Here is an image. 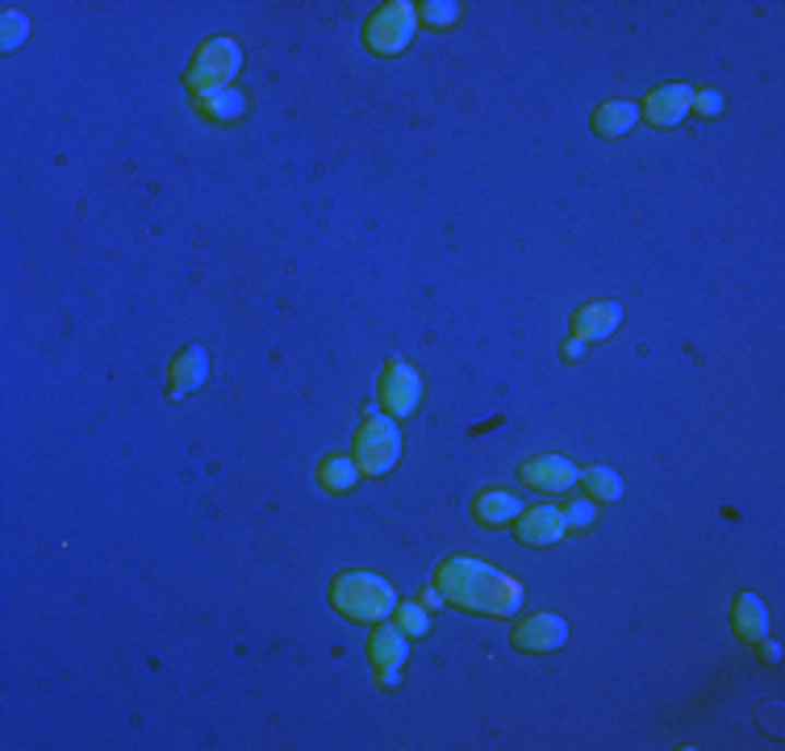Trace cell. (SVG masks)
Listing matches in <instances>:
<instances>
[{"mask_svg": "<svg viewBox=\"0 0 785 751\" xmlns=\"http://www.w3.org/2000/svg\"><path fill=\"white\" fill-rule=\"evenodd\" d=\"M435 585L443 593V601H452L468 613H485V618H506L523 606V585L510 572L468 560V556H452V560L439 563Z\"/></svg>", "mask_w": 785, "mask_h": 751, "instance_id": "6da1fadb", "label": "cell"}, {"mask_svg": "<svg viewBox=\"0 0 785 751\" xmlns=\"http://www.w3.org/2000/svg\"><path fill=\"white\" fill-rule=\"evenodd\" d=\"M331 606L352 622H384L397 610V593L377 572H338L331 581Z\"/></svg>", "mask_w": 785, "mask_h": 751, "instance_id": "7a4b0ae2", "label": "cell"}, {"mask_svg": "<svg viewBox=\"0 0 785 751\" xmlns=\"http://www.w3.org/2000/svg\"><path fill=\"white\" fill-rule=\"evenodd\" d=\"M402 460V430L384 409H368L356 430V464L364 476H384Z\"/></svg>", "mask_w": 785, "mask_h": 751, "instance_id": "3957f363", "label": "cell"}, {"mask_svg": "<svg viewBox=\"0 0 785 751\" xmlns=\"http://www.w3.org/2000/svg\"><path fill=\"white\" fill-rule=\"evenodd\" d=\"M238 68H242V50H238L235 38H205L192 55L189 75H185L192 100L205 93H217V88H230Z\"/></svg>", "mask_w": 785, "mask_h": 751, "instance_id": "277c9868", "label": "cell"}, {"mask_svg": "<svg viewBox=\"0 0 785 751\" xmlns=\"http://www.w3.org/2000/svg\"><path fill=\"white\" fill-rule=\"evenodd\" d=\"M414 25H418V9L414 4H405V0L381 4L368 17V25H364V47L372 50V55H381V59H393V55H402L409 47Z\"/></svg>", "mask_w": 785, "mask_h": 751, "instance_id": "5b68a950", "label": "cell"}, {"mask_svg": "<svg viewBox=\"0 0 785 751\" xmlns=\"http://www.w3.org/2000/svg\"><path fill=\"white\" fill-rule=\"evenodd\" d=\"M409 634L402 627H393L389 618L377 622V631H372V643H368V659H372V672H377V681L384 689H393V684L402 681V668L405 659H409V643H405Z\"/></svg>", "mask_w": 785, "mask_h": 751, "instance_id": "8992f818", "label": "cell"}, {"mask_svg": "<svg viewBox=\"0 0 785 751\" xmlns=\"http://www.w3.org/2000/svg\"><path fill=\"white\" fill-rule=\"evenodd\" d=\"M381 401L389 418H409L423 401V376L414 372L405 359H389L381 376Z\"/></svg>", "mask_w": 785, "mask_h": 751, "instance_id": "52a82bcc", "label": "cell"}, {"mask_svg": "<svg viewBox=\"0 0 785 751\" xmlns=\"http://www.w3.org/2000/svg\"><path fill=\"white\" fill-rule=\"evenodd\" d=\"M510 643H514L519 652H556V647L569 643V622L556 618V613H531V618H523V622L514 627Z\"/></svg>", "mask_w": 785, "mask_h": 751, "instance_id": "ba28073f", "label": "cell"}, {"mask_svg": "<svg viewBox=\"0 0 785 751\" xmlns=\"http://www.w3.org/2000/svg\"><path fill=\"white\" fill-rule=\"evenodd\" d=\"M519 476H523L531 489H539V493H569L572 485L581 480L576 464H572V460H564V455H539V460L523 464V468H519Z\"/></svg>", "mask_w": 785, "mask_h": 751, "instance_id": "9c48e42d", "label": "cell"}, {"mask_svg": "<svg viewBox=\"0 0 785 751\" xmlns=\"http://www.w3.org/2000/svg\"><path fill=\"white\" fill-rule=\"evenodd\" d=\"M690 109H693L690 84H661L640 105V118H647L652 126H677V121H686Z\"/></svg>", "mask_w": 785, "mask_h": 751, "instance_id": "30bf717a", "label": "cell"}, {"mask_svg": "<svg viewBox=\"0 0 785 751\" xmlns=\"http://www.w3.org/2000/svg\"><path fill=\"white\" fill-rule=\"evenodd\" d=\"M564 531H569V522H564L560 505H526L519 514V539L531 547H551L564 539Z\"/></svg>", "mask_w": 785, "mask_h": 751, "instance_id": "8fae6325", "label": "cell"}, {"mask_svg": "<svg viewBox=\"0 0 785 751\" xmlns=\"http://www.w3.org/2000/svg\"><path fill=\"white\" fill-rule=\"evenodd\" d=\"M622 309L615 301H590V306H581L572 313V334L581 338V343H602L606 334H615L619 326Z\"/></svg>", "mask_w": 785, "mask_h": 751, "instance_id": "7c38bea8", "label": "cell"}, {"mask_svg": "<svg viewBox=\"0 0 785 751\" xmlns=\"http://www.w3.org/2000/svg\"><path fill=\"white\" fill-rule=\"evenodd\" d=\"M210 376V355L205 347H185L171 363V397H189L192 389H201Z\"/></svg>", "mask_w": 785, "mask_h": 751, "instance_id": "4fadbf2b", "label": "cell"}, {"mask_svg": "<svg viewBox=\"0 0 785 751\" xmlns=\"http://www.w3.org/2000/svg\"><path fill=\"white\" fill-rule=\"evenodd\" d=\"M526 505L519 501L514 493H506V489H485V493L473 501V514L480 526H506V522H519Z\"/></svg>", "mask_w": 785, "mask_h": 751, "instance_id": "5bb4252c", "label": "cell"}, {"mask_svg": "<svg viewBox=\"0 0 785 751\" xmlns=\"http://www.w3.org/2000/svg\"><path fill=\"white\" fill-rule=\"evenodd\" d=\"M732 627H736V634L744 639V643H761V639H769V610H764L761 597H752V593L736 597Z\"/></svg>", "mask_w": 785, "mask_h": 751, "instance_id": "9a60e30c", "label": "cell"}, {"mask_svg": "<svg viewBox=\"0 0 785 751\" xmlns=\"http://www.w3.org/2000/svg\"><path fill=\"white\" fill-rule=\"evenodd\" d=\"M635 121H640V105H631V100H606V105L594 109L590 126H594V134H602V139H622Z\"/></svg>", "mask_w": 785, "mask_h": 751, "instance_id": "2e32d148", "label": "cell"}, {"mask_svg": "<svg viewBox=\"0 0 785 751\" xmlns=\"http://www.w3.org/2000/svg\"><path fill=\"white\" fill-rule=\"evenodd\" d=\"M359 476H364V472H359V464L352 455H331V460H322V468H318V485H322L326 493H352Z\"/></svg>", "mask_w": 785, "mask_h": 751, "instance_id": "e0dca14e", "label": "cell"}, {"mask_svg": "<svg viewBox=\"0 0 785 751\" xmlns=\"http://www.w3.org/2000/svg\"><path fill=\"white\" fill-rule=\"evenodd\" d=\"M197 109L210 121H238L247 114V96L238 93V88H217V93L197 96Z\"/></svg>", "mask_w": 785, "mask_h": 751, "instance_id": "ac0fdd59", "label": "cell"}, {"mask_svg": "<svg viewBox=\"0 0 785 751\" xmlns=\"http://www.w3.org/2000/svg\"><path fill=\"white\" fill-rule=\"evenodd\" d=\"M581 485L590 489V497H594V501H619V497H622V480L610 468L581 472Z\"/></svg>", "mask_w": 785, "mask_h": 751, "instance_id": "d6986e66", "label": "cell"}, {"mask_svg": "<svg viewBox=\"0 0 785 751\" xmlns=\"http://www.w3.org/2000/svg\"><path fill=\"white\" fill-rule=\"evenodd\" d=\"M418 17L435 29H448V25L460 22V4L455 0H427V4H418Z\"/></svg>", "mask_w": 785, "mask_h": 751, "instance_id": "ffe728a7", "label": "cell"}, {"mask_svg": "<svg viewBox=\"0 0 785 751\" xmlns=\"http://www.w3.org/2000/svg\"><path fill=\"white\" fill-rule=\"evenodd\" d=\"M393 618H397V627H402L409 639H418V634H427L430 631V613L418 606V601H397V610H393Z\"/></svg>", "mask_w": 785, "mask_h": 751, "instance_id": "44dd1931", "label": "cell"}, {"mask_svg": "<svg viewBox=\"0 0 785 751\" xmlns=\"http://www.w3.org/2000/svg\"><path fill=\"white\" fill-rule=\"evenodd\" d=\"M29 34V22H25L17 9H4V22H0V47L4 50H17Z\"/></svg>", "mask_w": 785, "mask_h": 751, "instance_id": "7402d4cb", "label": "cell"}, {"mask_svg": "<svg viewBox=\"0 0 785 751\" xmlns=\"http://www.w3.org/2000/svg\"><path fill=\"white\" fill-rule=\"evenodd\" d=\"M693 109L702 118H718L723 114V93L718 88H693Z\"/></svg>", "mask_w": 785, "mask_h": 751, "instance_id": "603a6c76", "label": "cell"}, {"mask_svg": "<svg viewBox=\"0 0 785 751\" xmlns=\"http://www.w3.org/2000/svg\"><path fill=\"white\" fill-rule=\"evenodd\" d=\"M594 501H572V505H564V522H569V526H576V531H581V526H590V522H594Z\"/></svg>", "mask_w": 785, "mask_h": 751, "instance_id": "cb8c5ba5", "label": "cell"}, {"mask_svg": "<svg viewBox=\"0 0 785 751\" xmlns=\"http://www.w3.org/2000/svg\"><path fill=\"white\" fill-rule=\"evenodd\" d=\"M418 606H423V610H439V606H443V593H439V585L435 588H423V597H418Z\"/></svg>", "mask_w": 785, "mask_h": 751, "instance_id": "d4e9b609", "label": "cell"}, {"mask_svg": "<svg viewBox=\"0 0 785 751\" xmlns=\"http://www.w3.org/2000/svg\"><path fill=\"white\" fill-rule=\"evenodd\" d=\"M581 355H585V343H581V338H572L569 347H564V359H581Z\"/></svg>", "mask_w": 785, "mask_h": 751, "instance_id": "484cf974", "label": "cell"}, {"mask_svg": "<svg viewBox=\"0 0 785 751\" xmlns=\"http://www.w3.org/2000/svg\"><path fill=\"white\" fill-rule=\"evenodd\" d=\"M764 643V659H777L782 656V647H777V643H769V639H761Z\"/></svg>", "mask_w": 785, "mask_h": 751, "instance_id": "4316f807", "label": "cell"}]
</instances>
